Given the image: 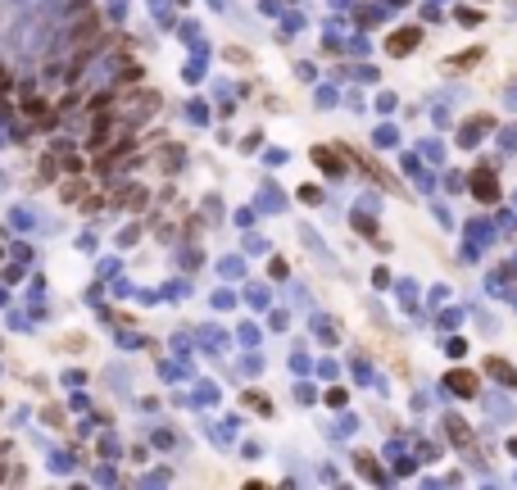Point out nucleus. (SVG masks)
<instances>
[{
	"instance_id": "20e7f679",
	"label": "nucleus",
	"mask_w": 517,
	"mask_h": 490,
	"mask_svg": "<svg viewBox=\"0 0 517 490\" xmlns=\"http://www.w3.org/2000/svg\"><path fill=\"white\" fill-rule=\"evenodd\" d=\"M445 386H449L454 395H477V377H472V373H449Z\"/></svg>"
},
{
	"instance_id": "6e6552de",
	"label": "nucleus",
	"mask_w": 517,
	"mask_h": 490,
	"mask_svg": "<svg viewBox=\"0 0 517 490\" xmlns=\"http://www.w3.org/2000/svg\"><path fill=\"white\" fill-rule=\"evenodd\" d=\"M477 59H481V50H468V55H454V59H449V64H454V69H472Z\"/></svg>"
},
{
	"instance_id": "f03ea898",
	"label": "nucleus",
	"mask_w": 517,
	"mask_h": 490,
	"mask_svg": "<svg viewBox=\"0 0 517 490\" xmlns=\"http://www.w3.org/2000/svg\"><path fill=\"white\" fill-rule=\"evenodd\" d=\"M313 164H322L332 177H341V173H345V155H336V150H327V146L313 150Z\"/></svg>"
},
{
	"instance_id": "423d86ee",
	"label": "nucleus",
	"mask_w": 517,
	"mask_h": 490,
	"mask_svg": "<svg viewBox=\"0 0 517 490\" xmlns=\"http://www.w3.org/2000/svg\"><path fill=\"white\" fill-rule=\"evenodd\" d=\"M481 128H486V118H472L468 128H463V137H459V141H463V146H477V132H481Z\"/></svg>"
},
{
	"instance_id": "39448f33",
	"label": "nucleus",
	"mask_w": 517,
	"mask_h": 490,
	"mask_svg": "<svg viewBox=\"0 0 517 490\" xmlns=\"http://www.w3.org/2000/svg\"><path fill=\"white\" fill-rule=\"evenodd\" d=\"M486 368H490V377H499V382H504V386H517V373H513V368H508L504 359H490Z\"/></svg>"
},
{
	"instance_id": "f257e3e1",
	"label": "nucleus",
	"mask_w": 517,
	"mask_h": 490,
	"mask_svg": "<svg viewBox=\"0 0 517 490\" xmlns=\"http://www.w3.org/2000/svg\"><path fill=\"white\" fill-rule=\"evenodd\" d=\"M418 41H422L418 28H400V32H391V37H386V50H391V55H409Z\"/></svg>"
},
{
	"instance_id": "7ed1b4c3",
	"label": "nucleus",
	"mask_w": 517,
	"mask_h": 490,
	"mask_svg": "<svg viewBox=\"0 0 517 490\" xmlns=\"http://www.w3.org/2000/svg\"><path fill=\"white\" fill-rule=\"evenodd\" d=\"M472 191H477L481 200H495V196H499V182H495V173H490V168H481V173H477V182H472Z\"/></svg>"
},
{
	"instance_id": "0eeeda50",
	"label": "nucleus",
	"mask_w": 517,
	"mask_h": 490,
	"mask_svg": "<svg viewBox=\"0 0 517 490\" xmlns=\"http://www.w3.org/2000/svg\"><path fill=\"white\" fill-rule=\"evenodd\" d=\"M445 432L454 436V441H459V445H468V427H463L459 418H449V422H445Z\"/></svg>"
}]
</instances>
